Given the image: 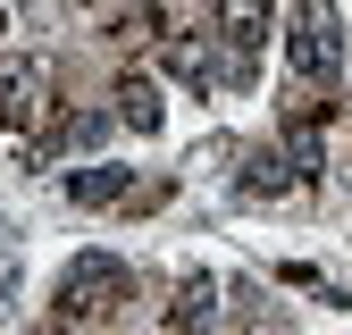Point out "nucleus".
I'll use <instances>...</instances> for the list:
<instances>
[{
	"label": "nucleus",
	"instance_id": "nucleus-11",
	"mask_svg": "<svg viewBox=\"0 0 352 335\" xmlns=\"http://www.w3.org/2000/svg\"><path fill=\"white\" fill-rule=\"evenodd\" d=\"M9 34H17V0H0V51H9Z\"/></svg>",
	"mask_w": 352,
	"mask_h": 335
},
{
	"label": "nucleus",
	"instance_id": "nucleus-5",
	"mask_svg": "<svg viewBox=\"0 0 352 335\" xmlns=\"http://www.w3.org/2000/svg\"><path fill=\"white\" fill-rule=\"evenodd\" d=\"M210 319H218V285L210 277H185L176 302H168V335H210Z\"/></svg>",
	"mask_w": 352,
	"mask_h": 335
},
{
	"label": "nucleus",
	"instance_id": "nucleus-7",
	"mask_svg": "<svg viewBox=\"0 0 352 335\" xmlns=\"http://www.w3.org/2000/svg\"><path fill=\"white\" fill-rule=\"evenodd\" d=\"M160 59H168V76H176V84H193V93L218 76V67H210V34H168V51H160Z\"/></svg>",
	"mask_w": 352,
	"mask_h": 335
},
{
	"label": "nucleus",
	"instance_id": "nucleus-10",
	"mask_svg": "<svg viewBox=\"0 0 352 335\" xmlns=\"http://www.w3.org/2000/svg\"><path fill=\"white\" fill-rule=\"evenodd\" d=\"M151 34H160V9H126V17H118V42H126V51H143Z\"/></svg>",
	"mask_w": 352,
	"mask_h": 335
},
{
	"label": "nucleus",
	"instance_id": "nucleus-2",
	"mask_svg": "<svg viewBox=\"0 0 352 335\" xmlns=\"http://www.w3.org/2000/svg\"><path fill=\"white\" fill-rule=\"evenodd\" d=\"M285 59H294V84H336V59H344V34H336V9L327 0H294V25H285Z\"/></svg>",
	"mask_w": 352,
	"mask_h": 335
},
{
	"label": "nucleus",
	"instance_id": "nucleus-3",
	"mask_svg": "<svg viewBox=\"0 0 352 335\" xmlns=\"http://www.w3.org/2000/svg\"><path fill=\"white\" fill-rule=\"evenodd\" d=\"M210 42L227 51L218 76L252 84V59H260V42H269V0H210Z\"/></svg>",
	"mask_w": 352,
	"mask_h": 335
},
{
	"label": "nucleus",
	"instance_id": "nucleus-1",
	"mask_svg": "<svg viewBox=\"0 0 352 335\" xmlns=\"http://www.w3.org/2000/svg\"><path fill=\"white\" fill-rule=\"evenodd\" d=\"M126 293H135V277H126L109 251H84V260L59 277V327H101V319H118Z\"/></svg>",
	"mask_w": 352,
	"mask_h": 335
},
{
	"label": "nucleus",
	"instance_id": "nucleus-4",
	"mask_svg": "<svg viewBox=\"0 0 352 335\" xmlns=\"http://www.w3.org/2000/svg\"><path fill=\"white\" fill-rule=\"evenodd\" d=\"M0 126H59V101H51V67L42 59H17L0 51Z\"/></svg>",
	"mask_w": 352,
	"mask_h": 335
},
{
	"label": "nucleus",
	"instance_id": "nucleus-8",
	"mask_svg": "<svg viewBox=\"0 0 352 335\" xmlns=\"http://www.w3.org/2000/svg\"><path fill=\"white\" fill-rule=\"evenodd\" d=\"M118 117L135 135H160V84L151 76H118Z\"/></svg>",
	"mask_w": 352,
	"mask_h": 335
},
{
	"label": "nucleus",
	"instance_id": "nucleus-9",
	"mask_svg": "<svg viewBox=\"0 0 352 335\" xmlns=\"http://www.w3.org/2000/svg\"><path fill=\"white\" fill-rule=\"evenodd\" d=\"M67 201H84V209L126 201V168H76V176H67Z\"/></svg>",
	"mask_w": 352,
	"mask_h": 335
},
{
	"label": "nucleus",
	"instance_id": "nucleus-6",
	"mask_svg": "<svg viewBox=\"0 0 352 335\" xmlns=\"http://www.w3.org/2000/svg\"><path fill=\"white\" fill-rule=\"evenodd\" d=\"M235 185H243L252 201H269V193H285V185H302V159H294V151H252Z\"/></svg>",
	"mask_w": 352,
	"mask_h": 335
}]
</instances>
